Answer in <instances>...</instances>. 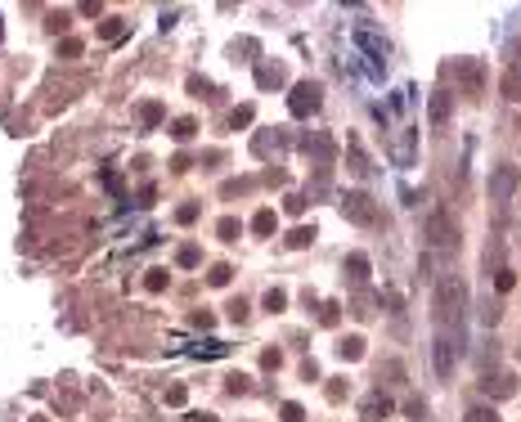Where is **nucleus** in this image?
Segmentation results:
<instances>
[{"label":"nucleus","instance_id":"nucleus-1","mask_svg":"<svg viewBox=\"0 0 521 422\" xmlns=\"http://www.w3.org/2000/svg\"><path fill=\"white\" fill-rule=\"evenodd\" d=\"M436 328H454L463 332V315H467V283L463 275H441L436 279Z\"/></svg>","mask_w":521,"mask_h":422},{"label":"nucleus","instance_id":"nucleus-2","mask_svg":"<svg viewBox=\"0 0 521 422\" xmlns=\"http://www.w3.org/2000/svg\"><path fill=\"white\" fill-rule=\"evenodd\" d=\"M350 45L360 49V59H364V72L369 77H382V64L391 59V41L373 28V23H355L350 28Z\"/></svg>","mask_w":521,"mask_h":422},{"label":"nucleus","instance_id":"nucleus-3","mask_svg":"<svg viewBox=\"0 0 521 422\" xmlns=\"http://www.w3.org/2000/svg\"><path fill=\"white\" fill-rule=\"evenodd\" d=\"M427 243L436 247V252H454L458 247V225L450 220L445 207H427Z\"/></svg>","mask_w":521,"mask_h":422},{"label":"nucleus","instance_id":"nucleus-4","mask_svg":"<svg viewBox=\"0 0 521 422\" xmlns=\"http://www.w3.org/2000/svg\"><path fill=\"white\" fill-rule=\"evenodd\" d=\"M458 351H463V332H454V328H436L431 359H436V373H441V378H450V373H454Z\"/></svg>","mask_w":521,"mask_h":422},{"label":"nucleus","instance_id":"nucleus-5","mask_svg":"<svg viewBox=\"0 0 521 422\" xmlns=\"http://www.w3.org/2000/svg\"><path fill=\"white\" fill-rule=\"evenodd\" d=\"M319 104H324V85L319 81H297L293 95H288V113H293L297 121L314 117V113H319Z\"/></svg>","mask_w":521,"mask_h":422},{"label":"nucleus","instance_id":"nucleus-6","mask_svg":"<svg viewBox=\"0 0 521 422\" xmlns=\"http://www.w3.org/2000/svg\"><path fill=\"white\" fill-rule=\"evenodd\" d=\"M342 216L355 220V225H378V203L364 189H346L342 193Z\"/></svg>","mask_w":521,"mask_h":422},{"label":"nucleus","instance_id":"nucleus-7","mask_svg":"<svg viewBox=\"0 0 521 422\" xmlns=\"http://www.w3.org/2000/svg\"><path fill=\"white\" fill-rule=\"evenodd\" d=\"M517 184H521V171L513 167V162H503V167H494V176H490V198L494 203H508V198L517 193Z\"/></svg>","mask_w":521,"mask_h":422},{"label":"nucleus","instance_id":"nucleus-8","mask_svg":"<svg viewBox=\"0 0 521 422\" xmlns=\"http://www.w3.org/2000/svg\"><path fill=\"white\" fill-rule=\"evenodd\" d=\"M301 148H306V153L314 157V162H319V171L329 176V167H333V157H337V144H333V135L314 131V135H306V140H301Z\"/></svg>","mask_w":521,"mask_h":422},{"label":"nucleus","instance_id":"nucleus-9","mask_svg":"<svg viewBox=\"0 0 521 422\" xmlns=\"http://www.w3.org/2000/svg\"><path fill=\"white\" fill-rule=\"evenodd\" d=\"M360 414H364V418H391V414H396V400H391L386 391H373L369 400H364V409H360Z\"/></svg>","mask_w":521,"mask_h":422},{"label":"nucleus","instance_id":"nucleus-10","mask_svg":"<svg viewBox=\"0 0 521 422\" xmlns=\"http://www.w3.org/2000/svg\"><path fill=\"white\" fill-rule=\"evenodd\" d=\"M283 81H288L283 64H257V85H261V90H278Z\"/></svg>","mask_w":521,"mask_h":422},{"label":"nucleus","instance_id":"nucleus-11","mask_svg":"<svg viewBox=\"0 0 521 422\" xmlns=\"http://www.w3.org/2000/svg\"><path fill=\"white\" fill-rule=\"evenodd\" d=\"M346 279L355 283V288H364V283H369V256L364 252H350L346 256Z\"/></svg>","mask_w":521,"mask_h":422},{"label":"nucleus","instance_id":"nucleus-12","mask_svg":"<svg viewBox=\"0 0 521 422\" xmlns=\"http://www.w3.org/2000/svg\"><path fill=\"white\" fill-rule=\"evenodd\" d=\"M166 121V108L157 104V99H149V104H140V131H157Z\"/></svg>","mask_w":521,"mask_h":422},{"label":"nucleus","instance_id":"nucleus-13","mask_svg":"<svg viewBox=\"0 0 521 422\" xmlns=\"http://www.w3.org/2000/svg\"><path fill=\"white\" fill-rule=\"evenodd\" d=\"M481 387H486V391L494 395V400H508V395L517 391V382H513V373H490L486 382H481Z\"/></svg>","mask_w":521,"mask_h":422},{"label":"nucleus","instance_id":"nucleus-14","mask_svg":"<svg viewBox=\"0 0 521 422\" xmlns=\"http://www.w3.org/2000/svg\"><path fill=\"white\" fill-rule=\"evenodd\" d=\"M185 355H189V359H225L229 346H225V342H198V346H189Z\"/></svg>","mask_w":521,"mask_h":422},{"label":"nucleus","instance_id":"nucleus-15","mask_svg":"<svg viewBox=\"0 0 521 422\" xmlns=\"http://www.w3.org/2000/svg\"><path fill=\"white\" fill-rule=\"evenodd\" d=\"M450 108H454V95L450 90H436L431 104H427V113H431V121H450Z\"/></svg>","mask_w":521,"mask_h":422},{"label":"nucleus","instance_id":"nucleus-16","mask_svg":"<svg viewBox=\"0 0 521 422\" xmlns=\"http://www.w3.org/2000/svg\"><path fill=\"white\" fill-rule=\"evenodd\" d=\"M274 229H278V216H274L270 207H261L257 216H252V234H261V239H270Z\"/></svg>","mask_w":521,"mask_h":422},{"label":"nucleus","instance_id":"nucleus-17","mask_svg":"<svg viewBox=\"0 0 521 422\" xmlns=\"http://www.w3.org/2000/svg\"><path fill=\"white\" fill-rule=\"evenodd\" d=\"M346 157H350V171H355V176H369V157H364V148H360V140L355 135H350V144H346Z\"/></svg>","mask_w":521,"mask_h":422},{"label":"nucleus","instance_id":"nucleus-18","mask_svg":"<svg viewBox=\"0 0 521 422\" xmlns=\"http://www.w3.org/2000/svg\"><path fill=\"white\" fill-rule=\"evenodd\" d=\"M337 359H350V364L364 359V337H342L337 342Z\"/></svg>","mask_w":521,"mask_h":422},{"label":"nucleus","instance_id":"nucleus-19","mask_svg":"<svg viewBox=\"0 0 521 422\" xmlns=\"http://www.w3.org/2000/svg\"><path fill=\"white\" fill-rule=\"evenodd\" d=\"M176 265H180V270H198V265H202V247L185 243V247L176 252Z\"/></svg>","mask_w":521,"mask_h":422},{"label":"nucleus","instance_id":"nucleus-20","mask_svg":"<svg viewBox=\"0 0 521 422\" xmlns=\"http://www.w3.org/2000/svg\"><path fill=\"white\" fill-rule=\"evenodd\" d=\"M171 135H176L180 144H189L193 135H198V121H193V117H176V121H171Z\"/></svg>","mask_w":521,"mask_h":422},{"label":"nucleus","instance_id":"nucleus-21","mask_svg":"<svg viewBox=\"0 0 521 422\" xmlns=\"http://www.w3.org/2000/svg\"><path fill=\"white\" fill-rule=\"evenodd\" d=\"M314 243V229L310 225H297L293 234H288V247H293V252H301V247H310Z\"/></svg>","mask_w":521,"mask_h":422},{"label":"nucleus","instance_id":"nucleus-22","mask_svg":"<svg viewBox=\"0 0 521 422\" xmlns=\"http://www.w3.org/2000/svg\"><path fill=\"white\" fill-rule=\"evenodd\" d=\"M252 117H257V113H252V104L234 108V113H229V131H247V126H252Z\"/></svg>","mask_w":521,"mask_h":422},{"label":"nucleus","instance_id":"nucleus-23","mask_svg":"<svg viewBox=\"0 0 521 422\" xmlns=\"http://www.w3.org/2000/svg\"><path fill=\"white\" fill-rule=\"evenodd\" d=\"M337 319H342V306H337V301H324V306H319V324H324V328H337Z\"/></svg>","mask_w":521,"mask_h":422},{"label":"nucleus","instance_id":"nucleus-24","mask_svg":"<svg viewBox=\"0 0 521 422\" xmlns=\"http://www.w3.org/2000/svg\"><path fill=\"white\" fill-rule=\"evenodd\" d=\"M229 279H234V270H229V265H212V270H207V283H212V288H229Z\"/></svg>","mask_w":521,"mask_h":422},{"label":"nucleus","instance_id":"nucleus-25","mask_svg":"<svg viewBox=\"0 0 521 422\" xmlns=\"http://www.w3.org/2000/svg\"><path fill=\"white\" fill-rule=\"evenodd\" d=\"M350 310H355L360 319H369V315H373V292L360 288V292H355V301H350Z\"/></svg>","mask_w":521,"mask_h":422},{"label":"nucleus","instance_id":"nucleus-26","mask_svg":"<svg viewBox=\"0 0 521 422\" xmlns=\"http://www.w3.org/2000/svg\"><path fill=\"white\" fill-rule=\"evenodd\" d=\"M216 234H221V239H225V243H234V239H238V234H243V225H238V220H234V216H225V220H221V225H216Z\"/></svg>","mask_w":521,"mask_h":422},{"label":"nucleus","instance_id":"nucleus-27","mask_svg":"<svg viewBox=\"0 0 521 422\" xmlns=\"http://www.w3.org/2000/svg\"><path fill=\"white\" fill-rule=\"evenodd\" d=\"M463 422H499V414H494L490 404H477V409H467V418Z\"/></svg>","mask_w":521,"mask_h":422},{"label":"nucleus","instance_id":"nucleus-28","mask_svg":"<svg viewBox=\"0 0 521 422\" xmlns=\"http://www.w3.org/2000/svg\"><path fill=\"white\" fill-rule=\"evenodd\" d=\"M185 85H189V95H198V99H212V95H216V85H212V81H202V77H189Z\"/></svg>","mask_w":521,"mask_h":422},{"label":"nucleus","instance_id":"nucleus-29","mask_svg":"<svg viewBox=\"0 0 521 422\" xmlns=\"http://www.w3.org/2000/svg\"><path fill=\"white\" fill-rule=\"evenodd\" d=\"M144 288H149V292H166V270H149V275H144Z\"/></svg>","mask_w":521,"mask_h":422},{"label":"nucleus","instance_id":"nucleus-30","mask_svg":"<svg viewBox=\"0 0 521 422\" xmlns=\"http://www.w3.org/2000/svg\"><path fill=\"white\" fill-rule=\"evenodd\" d=\"M283 306H288V292H283V288H270V292H265V310H274V315H278Z\"/></svg>","mask_w":521,"mask_h":422},{"label":"nucleus","instance_id":"nucleus-31","mask_svg":"<svg viewBox=\"0 0 521 422\" xmlns=\"http://www.w3.org/2000/svg\"><path fill=\"white\" fill-rule=\"evenodd\" d=\"M503 95L521 104V72H508V77H503Z\"/></svg>","mask_w":521,"mask_h":422},{"label":"nucleus","instance_id":"nucleus-32","mask_svg":"<svg viewBox=\"0 0 521 422\" xmlns=\"http://www.w3.org/2000/svg\"><path fill=\"white\" fill-rule=\"evenodd\" d=\"M81 49H86V45H81L77 36H68V41H59V59H77Z\"/></svg>","mask_w":521,"mask_h":422},{"label":"nucleus","instance_id":"nucleus-33","mask_svg":"<svg viewBox=\"0 0 521 422\" xmlns=\"http://www.w3.org/2000/svg\"><path fill=\"white\" fill-rule=\"evenodd\" d=\"M494 279V288H499V292H513L517 288V275H513V270H499V275H490Z\"/></svg>","mask_w":521,"mask_h":422},{"label":"nucleus","instance_id":"nucleus-34","mask_svg":"<svg viewBox=\"0 0 521 422\" xmlns=\"http://www.w3.org/2000/svg\"><path fill=\"white\" fill-rule=\"evenodd\" d=\"M283 211H288V216H301V211H306V198H301V193H288V198H283Z\"/></svg>","mask_w":521,"mask_h":422},{"label":"nucleus","instance_id":"nucleus-35","mask_svg":"<svg viewBox=\"0 0 521 422\" xmlns=\"http://www.w3.org/2000/svg\"><path fill=\"white\" fill-rule=\"evenodd\" d=\"M225 387H229V395H243V391L252 387V382H247L243 373H229V378H225Z\"/></svg>","mask_w":521,"mask_h":422},{"label":"nucleus","instance_id":"nucleus-36","mask_svg":"<svg viewBox=\"0 0 521 422\" xmlns=\"http://www.w3.org/2000/svg\"><path fill=\"white\" fill-rule=\"evenodd\" d=\"M283 364V351L278 346H270V351H261V368H278Z\"/></svg>","mask_w":521,"mask_h":422},{"label":"nucleus","instance_id":"nucleus-37","mask_svg":"<svg viewBox=\"0 0 521 422\" xmlns=\"http://www.w3.org/2000/svg\"><path fill=\"white\" fill-rule=\"evenodd\" d=\"M176 220H180V225H193V220H198V203H185L176 211Z\"/></svg>","mask_w":521,"mask_h":422},{"label":"nucleus","instance_id":"nucleus-38","mask_svg":"<svg viewBox=\"0 0 521 422\" xmlns=\"http://www.w3.org/2000/svg\"><path fill=\"white\" fill-rule=\"evenodd\" d=\"M301 418H306V409H301L297 400H288L283 404V422H301Z\"/></svg>","mask_w":521,"mask_h":422},{"label":"nucleus","instance_id":"nucleus-39","mask_svg":"<svg viewBox=\"0 0 521 422\" xmlns=\"http://www.w3.org/2000/svg\"><path fill=\"white\" fill-rule=\"evenodd\" d=\"M99 32L108 36V41H117V36H122L126 28H122V18H108V23H104V28H99Z\"/></svg>","mask_w":521,"mask_h":422},{"label":"nucleus","instance_id":"nucleus-40","mask_svg":"<svg viewBox=\"0 0 521 422\" xmlns=\"http://www.w3.org/2000/svg\"><path fill=\"white\" fill-rule=\"evenodd\" d=\"M405 414H409V418H427V404L414 395V400H405Z\"/></svg>","mask_w":521,"mask_h":422},{"label":"nucleus","instance_id":"nucleus-41","mask_svg":"<svg viewBox=\"0 0 521 422\" xmlns=\"http://www.w3.org/2000/svg\"><path fill=\"white\" fill-rule=\"evenodd\" d=\"M185 400H189V391H185V387H171V391H166V404H171V409H180Z\"/></svg>","mask_w":521,"mask_h":422},{"label":"nucleus","instance_id":"nucleus-42","mask_svg":"<svg viewBox=\"0 0 521 422\" xmlns=\"http://www.w3.org/2000/svg\"><path fill=\"white\" fill-rule=\"evenodd\" d=\"M243 189H252V180H229L225 184V198H234V193H243Z\"/></svg>","mask_w":521,"mask_h":422},{"label":"nucleus","instance_id":"nucleus-43","mask_svg":"<svg viewBox=\"0 0 521 422\" xmlns=\"http://www.w3.org/2000/svg\"><path fill=\"white\" fill-rule=\"evenodd\" d=\"M193 324H198V328H212L216 315H212V310H198V315H193Z\"/></svg>","mask_w":521,"mask_h":422},{"label":"nucleus","instance_id":"nucleus-44","mask_svg":"<svg viewBox=\"0 0 521 422\" xmlns=\"http://www.w3.org/2000/svg\"><path fill=\"white\" fill-rule=\"evenodd\" d=\"M229 315H234L238 324H243V319H247V301H234V306H229Z\"/></svg>","mask_w":521,"mask_h":422},{"label":"nucleus","instance_id":"nucleus-45","mask_svg":"<svg viewBox=\"0 0 521 422\" xmlns=\"http://www.w3.org/2000/svg\"><path fill=\"white\" fill-rule=\"evenodd\" d=\"M171 171H176V176H185V171H189V157H185V153L171 157Z\"/></svg>","mask_w":521,"mask_h":422},{"label":"nucleus","instance_id":"nucleus-46","mask_svg":"<svg viewBox=\"0 0 521 422\" xmlns=\"http://www.w3.org/2000/svg\"><path fill=\"white\" fill-rule=\"evenodd\" d=\"M193 422H216V418L212 414H193Z\"/></svg>","mask_w":521,"mask_h":422}]
</instances>
